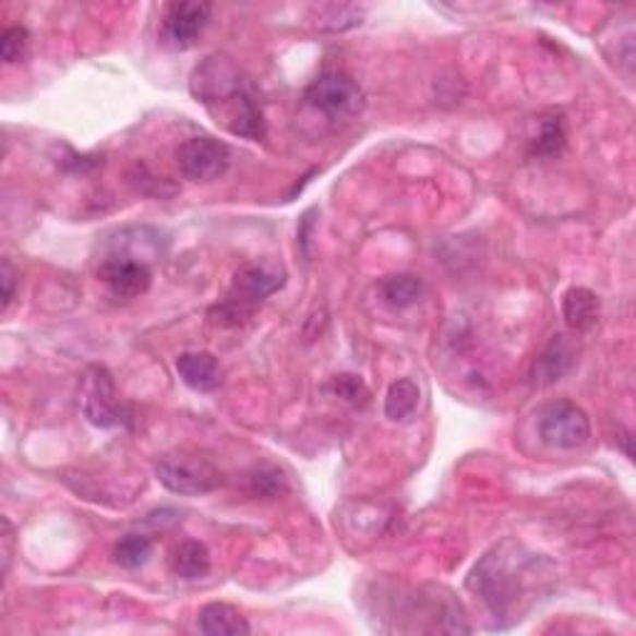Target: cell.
<instances>
[{
    "label": "cell",
    "instance_id": "obj_22",
    "mask_svg": "<svg viewBox=\"0 0 636 636\" xmlns=\"http://www.w3.org/2000/svg\"><path fill=\"white\" fill-rule=\"evenodd\" d=\"M0 560H3V575L11 572V560L15 552V527L8 517H3V535H0Z\"/></svg>",
    "mask_w": 636,
    "mask_h": 636
},
{
    "label": "cell",
    "instance_id": "obj_17",
    "mask_svg": "<svg viewBox=\"0 0 636 636\" xmlns=\"http://www.w3.org/2000/svg\"><path fill=\"white\" fill-rule=\"evenodd\" d=\"M155 554V544H152L149 537L145 535H128L115 544L112 557L120 564L122 569H140L152 560Z\"/></svg>",
    "mask_w": 636,
    "mask_h": 636
},
{
    "label": "cell",
    "instance_id": "obj_4",
    "mask_svg": "<svg viewBox=\"0 0 636 636\" xmlns=\"http://www.w3.org/2000/svg\"><path fill=\"white\" fill-rule=\"evenodd\" d=\"M155 475L175 495H207L221 485V472L196 453H169L155 465Z\"/></svg>",
    "mask_w": 636,
    "mask_h": 636
},
{
    "label": "cell",
    "instance_id": "obj_20",
    "mask_svg": "<svg viewBox=\"0 0 636 636\" xmlns=\"http://www.w3.org/2000/svg\"><path fill=\"white\" fill-rule=\"evenodd\" d=\"M28 40H31V35L23 25L5 28L3 35H0V58H3V62H8V65H13V62H17L25 56Z\"/></svg>",
    "mask_w": 636,
    "mask_h": 636
},
{
    "label": "cell",
    "instance_id": "obj_16",
    "mask_svg": "<svg viewBox=\"0 0 636 636\" xmlns=\"http://www.w3.org/2000/svg\"><path fill=\"white\" fill-rule=\"evenodd\" d=\"M381 297L393 309H408L418 303V299L423 297V281L413 274H396V276H385L381 281Z\"/></svg>",
    "mask_w": 636,
    "mask_h": 636
},
{
    "label": "cell",
    "instance_id": "obj_5",
    "mask_svg": "<svg viewBox=\"0 0 636 636\" xmlns=\"http://www.w3.org/2000/svg\"><path fill=\"white\" fill-rule=\"evenodd\" d=\"M80 408L97 428H118L130 420L128 408L120 400L112 375L105 365H89L80 379Z\"/></svg>",
    "mask_w": 636,
    "mask_h": 636
},
{
    "label": "cell",
    "instance_id": "obj_2",
    "mask_svg": "<svg viewBox=\"0 0 636 636\" xmlns=\"http://www.w3.org/2000/svg\"><path fill=\"white\" fill-rule=\"evenodd\" d=\"M540 577V560L515 540L500 542L478 562L470 575V589L478 595L497 622L519 620L530 602L532 587Z\"/></svg>",
    "mask_w": 636,
    "mask_h": 636
},
{
    "label": "cell",
    "instance_id": "obj_18",
    "mask_svg": "<svg viewBox=\"0 0 636 636\" xmlns=\"http://www.w3.org/2000/svg\"><path fill=\"white\" fill-rule=\"evenodd\" d=\"M418 400H420L418 385L410 379H400L391 385L388 396H385V416L391 420H406L413 416Z\"/></svg>",
    "mask_w": 636,
    "mask_h": 636
},
{
    "label": "cell",
    "instance_id": "obj_7",
    "mask_svg": "<svg viewBox=\"0 0 636 636\" xmlns=\"http://www.w3.org/2000/svg\"><path fill=\"white\" fill-rule=\"evenodd\" d=\"M303 100L326 118H353L363 107V89L351 75L324 73L307 87Z\"/></svg>",
    "mask_w": 636,
    "mask_h": 636
},
{
    "label": "cell",
    "instance_id": "obj_9",
    "mask_svg": "<svg viewBox=\"0 0 636 636\" xmlns=\"http://www.w3.org/2000/svg\"><path fill=\"white\" fill-rule=\"evenodd\" d=\"M212 15L209 3H169L163 15V40L175 50H190L207 28Z\"/></svg>",
    "mask_w": 636,
    "mask_h": 636
},
{
    "label": "cell",
    "instance_id": "obj_12",
    "mask_svg": "<svg viewBox=\"0 0 636 636\" xmlns=\"http://www.w3.org/2000/svg\"><path fill=\"white\" fill-rule=\"evenodd\" d=\"M175 369L187 385L196 393H214L221 385V365L212 353H182Z\"/></svg>",
    "mask_w": 636,
    "mask_h": 636
},
{
    "label": "cell",
    "instance_id": "obj_6",
    "mask_svg": "<svg viewBox=\"0 0 636 636\" xmlns=\"http://www.w3.org/2000/svg\"><path fill=\"white\" fill-rule=\"evenodd\" d=\"M537 433L542 443L554 447V451H577L587 445L592 437V423L585 408H579L572 400L550 403L537 420Z\"/></svg>",
    "mask_w": 636,
    "mask_h": 636
},
{
    "label": "cell",
    "instance_id": "obj_3",
    "mask_svg": "<svg viewBox=\"0 0 636 636\" xmlns=\"http://www.w3.org/2000/svg\"><path fill=\"white\" fill-rule=\"evenodd\" d=\"M286 284V268L276 262H256L247 264L235 276V286H231L227 301L217 309L219 319H231V324L252 311L256 303H262L266 297H272Z\"/></svg>",
    "mask_w": 636,
    "mask_h": 636
},
{
    "label": "cell",
    "instance_id": "obj_23",
    "mask_svg": "<svg viewBox=\"0 0 636 636\" xmlns=\"http://www.w3.org/2000/svg\"><path fill=\"white\" fill-rule=\"evenodd\" d=\"M0 284H3V311H8L15 297V272L8 259H3V274H0Z\"/></svg>",
    "mask_w": 636,
    "mask_h": 636
},
{
    "label": "cell",
    "instance_id": "obj_1",
    "mask_svg": "<svg viewBox=\"0 0 636 636\" xmlns=\"http://www.w3.org/2000/svg\"><path fill=\"white\" fill-rule=\"evenodd\" d=\"M190 89L224 130L244 140H264L266 120L259 89L229 58L212 56L196 65Z\"/></svg>",
    "mask_w": 636,
    "mask_h": 636
},
{
    "label": "cell",
    "instance_id": "obj_14",
    "mask_svg": "<svg viewBox=\"0 0 636 636\" xmlns=\"http://www.w3.org/2000/svg\"><path fill=\"white\" fill-rule=\"evenodd\" d=\"M562 316L569 328L589 331L599 321V299L585 286H572L562 299Z\"/></svg>",
    "mask_w": 636,
    "mask_h": 636
},
{
    "label": "cell",
    "instance_id": "obj_8",
    "mask_svg": "<svg viewBox=\"0 0 636 636\" xmlns=\"http://www.w3.org/2000/svg\"><path fill=\"white\" fill-rule=\"evenodd\" d=\"M231 163V149L217 137H190L177 149V165L190 182H214Z\"/></svg>",
    "mask_w": 636,
    "mask_h": 636
},
{
    "label": "cell",
    "instance_id": "obj_11",
    "mask_svg": "<svg viewBox=\"0 0 636 636\" xmlns=\"http://www.w3.org/2000/svg\"><path fill=\"white\" fill-rule=\"evenodd\" d=\"M575 346L569 344L567 336H554L542 356L532 365V383L535 385H552L562 381L572 369H575Z\"/></svg>",
    "mask_w": 636,
    "mask_h": 636
},
{
    "label": "cell",
    "instance_id": "obj_13",
    "mask_svg": "<svg viewBox=\"0 0 636 636\" xmlns=\"http://www.w3.org/2000/svg\"><path fill=\"white\" fill-rule=\"evenodd\" d=\"M200 632L207 636H244L252 632V626H249L237 607L227 602H212L202 607Z\"/></svg>",
    "mask_w": 636,
    "mask_h": 636
},
{
    "label": "cell",
    "instance_id": "obj_10",
    "mask_svg": "<svg viewBox=\"0 0 636 636\" xmlns=\"http://www.w3.org/2000/svg\"><path fill=\"white\" fill-rule=\"evenodd\" d=\"M97 279L112 291V297L140 299L142 293L149 291L152 272L145 262L134 256H110L97 268Z\"/></svg>",
    "mask_w": 636,
    "mask_h": 636
},
{
    "label": "cell",
    "instance_id": "obj_15",
    "mask_svg": "<svg viewBox=\"0 0 636 636\" xmlns=\"http://www.w3.org/2000/svg\"><path fill=\"white\" fill-rule=\"evenodd\" d=\"M172 569L177 577L182 579H202L209 575L212 569V554L207 550V544L187 540L179 544L172 557Z\"/></svg>",
    "mask_w": 636,
    "mask_h": 636
},
{
    "label": "cell",
    "instance_id": "obj_21",
    "mask_svg": "<svg viewBox=\"0 0 636 636\" xmlns=\"http://www.w3.org/2000/svg\"><path fill=\"white\" fill-rule=\"evenodd\" d=\"M562 147H564L562 122L554 120V118L542 120V132H540V137H537V142H535L537 155H557Z\"/></svg>",
    "mask_w": 636,
    "mask_h": 636
},
{
    "label": "cell",
    "instance_id": "obj_19",
    "mask_svg": "<svg viewBox=\"0 0 636 636\" xmlns=\"http://www.w3.org/2000/svg\"><path fill=\"white\" fill-rule=\"evenodd\" d=\"M326 391L331 393V396L351 403V406H365L371 398L369 385L363 383L361 375H353V373L334 375V379L326 383Z\"/></svg>",
    "mask_w": 636,
    "mask_h": 636
}]
</instances>
